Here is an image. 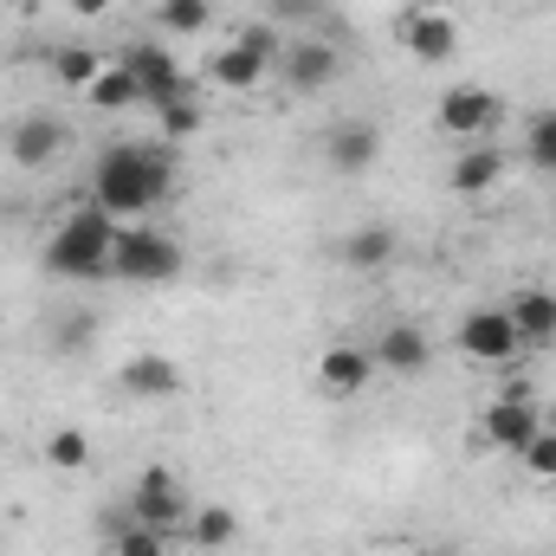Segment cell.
I'll use <instances>...</instances> for the list:
<instances>
[{
  "instance_id": "1",
  "label": "cell",
  "mask_w": 556,
  "mask_h": 556,
  "mask_svg": "<svg viewBox=\"0 0 556 556\" xmlns=\"http://www.w3.org/2000/svg\"><path fill=\"white\" fill-rule=\"evenodd\" d=\"M175 194V149L168 142H111L91 162V207L111 220H142Z\"/></svg>"
},
{
  "instance_id": "2",
  "label": "cell",
  "mask_w": 556,
  "mask_h": 556,
  "mask_svg": "<svg viewBox=\"0 0 556 556\" xmlns=\"http://www.w3.org/2000/svg\"><path fill=\"white\" fill-rule=\"evenodd\" d=\"M117 227L124 220H111L104 207H72L52 227V240L39 247V266L52 278H78V285L111 278V240H117Z\"/></svg>"
},
{
  "instance_id": "3",
  "label": "cell",
  "mask_w": 556,
  "mask_h": 556,
  "mask_svg": "<svg viewBox=\"0 0 556 556\" xmlns=\"http://www.w3.org/2000/svg\"><path fill=\"white\" fill-rule=\"evenodd\" d=\"M188 273V253H181V240H168V233H155V227H117V240H111V278H124V285H175V278Z\"/></svg>"
},
{
  "instance_id": "4",
  "label": "cell",
  "mask_w": 556,
  "mask_h": 556,
  "mask_svg": "<svg viewBox=\"0 0 556 556\" xmlns=\"http://www.w3.org/2000/svg\"><path fill=\"white\" fill-rule=\"evenodd\" d=\"M188 485H181V472L175 466H142L137 485H130V518L149 525V531H162V538H181L188 531Z\"/></svg>"
},
{
  "instance_id": "5",
  "label": "cell",
  "mask_w": 556,
  "mask_h": 556,
  "mask_svg": "<svg viewBox=\"0 0 556 556\" xmlns=\"http://www.w3.org/2000/svg\"><path fill=\"white\" fill-rule=\"evenodd\" d=\"M498 117H505V98L485 91V85H453V91L433 104V124L459 142H492Z\"/></svg>"
},
{
  "instance_id": "6",
  "label": "cell",
  "mask_w": 556,
  "mask_h": 556,
  "mask_svg": "<svg viewBox=\"0 0 556 556\" xmlns=\"http://www.w3.org/2000/svg\"><path fill=\"white\" fill-rule=\"evenodd\" d=\"M538 427H544V415H538L531 389H518V382H511L498 402H485V415H479V427H472V440H479V446H492V453H518Z\"/></svg>"
},
{
  "instance_id": "7",
  "label": "cell",
  "mask_w": 556,
  "mask_h": 556,
  "mask_svg": "<svg viewBox=\"0 0 556 556\" xmlns=\"http://www.w3.org/2000/svg\"><path fill=\"white\" fill-rule=\"evenodd\" d=\"M117 65L130 72L142 85V104H168V98H194V85H188V72L175 65V52L162 46V39H137V46H124L117 52Z\"/></svg>"
},
{
  "instance_id": "8",
  "label": "cell",
  "mask_w": 556,
  "mask_h": 556,
  "mask_svg": "<svg viewBox=\"0 0 556 556\" xmlns=\"http://www.w3.org/2000/svg\"><path fill=\"white\" fill-rule=\"evenodd\" d=\"M273 72L298 91V98H317V91H330V85L343 78V46H330V39H291V46L278 52Z\"/></svg>"
},
{
  "instance_id": "9",
  "label": "cell",
  "mask_w": 556,
  "mask_h": 556,
  "mask_svg": "<svg viewBox=\"0 0 556 556\" xmlns=\"http://www.w3.org/2000/svg\"><path fill=\"white\" fill-rule=\"evenodd\" d=\"M395 33H402V52H408L415 65H446V59L459 52V20H453L446 7H408V13L395 20Z\"/></svg>"
},
{
  "instance_id": "10",
  "label": "cell",
  "mask_w": 556,
  "mask_h": 556,
  "mask_svg": "<svg viewBox=\"0 0 556 556\" xmlns=\"http://www.w3.org/2000/svg\"><path fill=\"white\" fill-rule=\"evenodd\" d=\"M453 343H459V356H472V363H511V356L525 350L518 330H511V317H505V304H479V311H466L459 330H453Z\"/></svg>"
},
{
  "instance_id": "11",
  "label": "cell",
  "mask_w": 556,
  "mask_h": 556,
  "mask_svg": "<svg viewBox=\"0 0 556 556\" xmlns=\"http://www.w3.org/2000/svg\"><path fill=\"white\" fill-rule=\"evenodd\" d=\"M369 382H376L369 343H330V350L317 356V395H324V402H356Z\"/></svg>"
},
{
  "instance_id": "12",
  "label": "cell",
  "mask_w": 556,
  "mask_h": 556,
  "mask_svg": "<svg viewBox=\"0 0 556 556\" xmlns=\"http://www.w3.org/2000/svg\"><path fill=\"white\" fill-rule=\"evenodd\" d=\"M369 356H376L382 376H420V369L433 363V337H427L420 324H408V317H389V324L376 330Z\"/></svg>"
},
{
  "instance_id": "13",
  "label": "cell",
  "mask_w": 556,
  "mask_h": 556,
  "mask_svg": "<svg viewBox=\"0 0 556 556\" xmlns=\"http://www.w3.org/2000/svg\"><path fill=\"white\" fill-rule=\"evenodd\" d=\"M117 389H124L130 402H175V395L188 389V376H181V363H175V356H162V350H142V356H124V369H117Z\"/></svg>"
},
{
  "instance_id": "14",
  "label": "cell",
  "mask_w": 556,
  "mask_h": 556,
  "mask_svg": "<svg viewBox=\"0 0 556 556\" xmlns=\"http://www.w3.org/2000/svg\"><path fill=\"white\" fill-rule=\"evenodd\" d=\"M376 155H382V130H376L369 117H343V124H330V137H324V162H330V175H363Z\"/></svg>"
},
{
  "instance_id": "15",
  "label": "cell",
  "mask_w": 556,
  "mask_h": 556,
  "mask_svg": "<svg viewBox=\"0 0 556 556\" xmlns=\"http://www.w3.org/2000/svg\"><path fill=\"white\" fill-rule=\"evenodd\" d=\"M505 317H511V330H518L525 350H556V291L551 285H525L505 304Z\"/></svg>"
},
{
  "instance_id": "16",
  "label": "cell",
  "mask_w": 556,
  "mask_h": 556,
  "mask_svg": "<svg viewBox=\"0 0 556 556\" xmlns=\"http://www.w3.org/2000/svg\"><path fill=\"white\" fill-rule=\"evenodd\" d=\"M59 149H65V124H59V117H46V111H33V117H13V124H7V155H13L20 168H46Z\"/></svg>"
},
{
  "instance_id": "17",
  "label": "cell",
  "mask_w": 556,
  "mask_h": 556,
  "mask_svg": "<svg viewBox=\"0 0 556 556\" xmlns=\"http://www.w3.org/2000/svg\"><path fill=\"white\" fill-rule=\"evenodd\" d=\"M498 181H505V149H498V142H466V149H459V162L446 168V188H453L459 201L492 194Z\"/></svg>"
},
{
  "instance_id": "18",
  "label": "cell",
  "mask_w": 556,
  "mask_h": 556,
  "mask_svg": "<svg viewBox=\"0 0 556 556\" xmlns=\"http://www.w3.org/2000/svg\"><path fill=\"white\" fill-rule=\"evenodd\" d=\"M395 253H402V240H395V227H382V220H363V227H350V233L337 240V260H343L350 273H382V266H395Z\"/></svg>"
},
{
  "instance_id": "19",
  "label": "cell",
  "mask_w": 556,
  "mask_h": 556,
  "mask_svg": "<svg viewBox=\"0 0 556 556\" xmlns=\"http://www.w3.org/2000/svg\"><path fill=\"white\" fill-rule=\"evenodd\" d=\"M266 72H273V59H260V52H253V46H240V39H233V46H220V52L207 59V78H214L220 91H260V85H266Z\"/></svg>"
},
{
  "instance_id": "20",
  "label": "cell",
  "mask_w": 556,
  "mask_h": 556,
  "mask_svg": "<svg viewBox=\"0 0 556 556\" xmlns=\"http://www.w3.org/2000/svg\"><path fill=\"white\" fill-rule=\"evenodd\" d=\"M181 538H188L194 551H233V544H240V511H227V505H194Z\"/></svg>"
},
{
  "instance_id": "21",
  "label": "cell",
  "mask_w": 556,
  "mask_h": 556,
  "mask_svg": "<svg viewBox=\"0 0 556 556\" xmlns=\"http://www.w3.org/2000/svg\"><path fill=\"white\" fill-rule=\"evenodd\" d=\"M85 104H91V111H130V104H142V85L130 78V72H124V65H117V59H111V65L91 78Z\"/></svg>"
},
{
  "instance_id": "22",
  "label": "cell",
  "mask_w": 556,
  "mask_h": 556,
  "mask_svg": "<svg viewBox=\"0 0 556 556\" xmlns=\"http://www.w3.org/2000/svg\"><path fill=\"white\" fill-rule=\"evenodd\" d=\"M104 65H111V59H98L91 46H59V52H52V72H59V85H65V91H78V98L91 91V78H98Z\"/></svg>"
},
{
  "instance_id": "23",
  "label": "cell",
  "mask_w": 556,
  "mask_h": 556,
  "mask_svg": "<svg viewBox=\"0 0 556 556\" xmlns=\"http://www.w3.org/2000/svg\"><path fill=\"white\" fill-rule=\"evenodd\" d=\"M46 466L85 472V466H91V433H85V427H52V433H46Z\"/></svg>"
},
{
  "instance_id": "24",
  "label": "cell",
  "mask_w": 556,
  "mask_h": 556,
  "mask_svg": "<svg viewBox=\"0 0 556 556\" xmlns=\"http://www.w3.org/2000/svg\"><path fill=\"white\" fill-rule=\"evenodd\" d=\"M207 20H214V0H155V26H162V33H175V39L201 33Z\"/></svg>"
},
{
  "instance_id": "25",
  "label": "cell",
  "mask_w": 556,
  "mask_h": 556,
  "mask_svg": "<svg viewBox=\"0 0 556 556\" xmlns=\"http://www.w3.org/2000/svg\"><path fill=\"white\" fill-rule=\"evenodd\" d=\"M518 466H525L538 485H556V427H538V433L518 446Z\"/></svg>"
},
{
  "instance_id": "26",
  "label": "cell",
  "mask_w": 556,
  "mask_h": 556,
  "mask_svg": "<svg viewBox=\"0 0 556 556\" xmlns=\"http://www.w3.org/2000/svg\"><path fill=\"white\" fill-rule=\"evenodd\" d=\"M266 20L273 26H330L337 7L330 0H266Z\"/></svg>"
},
{
  "instance_id": "27",
  "label": "cell",
  "mask_w": 556,
  "mask_h": 556,
  "mask_svg": "<svg viewBox=\"0 0 556 556\" xmlns=\"http://www.w3.org/2000/svg\"><path fill=\"white\" fill-rule=\"evenodd\" d=\"M525 155H531V168H538V175H556V111H538V117H531Z\"/></svg>"
},
{
  "instance_id": "28",
  "label": "cell",
  "mask_w": 556,
  "mask_h": 556,
  "mask_svg": "<svg viewBox=\"0 0 556 556\" xmlns=\"http://www.w3.org/2000/svg\"><path fill=\"white\" fill-rule=\"evenodd\" d=\"M111 556H175V551H168V538H162V531H149V525L130 518V525L111 538Z\"/></svg>"
},
{
  "instance_id": "29",
  "label": "cell",
  "mask_w": 556,
  "mask_h": 556,
  "mask_svg": "<svg viewBox=\"0 0 556 556\" xmlns=\"http://www.w3.org/2000/svg\"><path fill=\"white\" fill-rule=\"evenodd\" d=\"M155 117H162V137L168 142H188L201 130V104L194 98H168V104H155Z\"/></svg>"
},
{
  "instance_id": "30",
  "label": "cell",
  "mask_w": 556,
  "mask_h": 556,
  "mask_svg": "<svg viewBox=\"0 0 556 556\" xmlns=\"http://www.w3.org/2000/svg\"><path fill=\"white\" fill-rule=\"evenodd\" d=\"M91 337H98V317L91 311H78V317H59V330H52V350H91Z\"/></svg>"
},
{
  "instance_id": "31",
  "label": "cell",
  "mask_w": 556,
  "mask_h": 556,
  "mask_svg": "<svg viewBox=\"0 0 556 556\" xmlns=\"http://www.w3.org/2000/svg\"><path fill=\"white\" fill-rule=\"evenodd\" d=\"M240 46H253V52H260V59H273V65H278V52H285V39H278L273 20H253V26L240 33Z\"/></svg>"
},
{
  "instance_id": "32",
  "label": "cell",
  "mask_w": 556,
  "mask_h": 556,
  "mask_svg": "<svg viewBox=\"0 0 556 556\" xmlns=\"http://www.w3.org/2000/svg\"><path fill=\"white\" fill-rule=\"evenodd\" d=\"M104 7H111V0H72V13H78V20H98Z\"/></svg>"
},
{
  "instance_id": "33",
  "label": "cell",
  "mask_w": 556,
  "mask_h": 556,
  "mask_svg": "<svg viewBox=\"0 0 556 556\" xmlns=\"http://www.w3.org/2000/svg\"><path fill=\"white\" fill-rule=\"evenodd\" d=\"M544 427H556V408H551V415H544Z\"/></svg>"
}]
</instances>
